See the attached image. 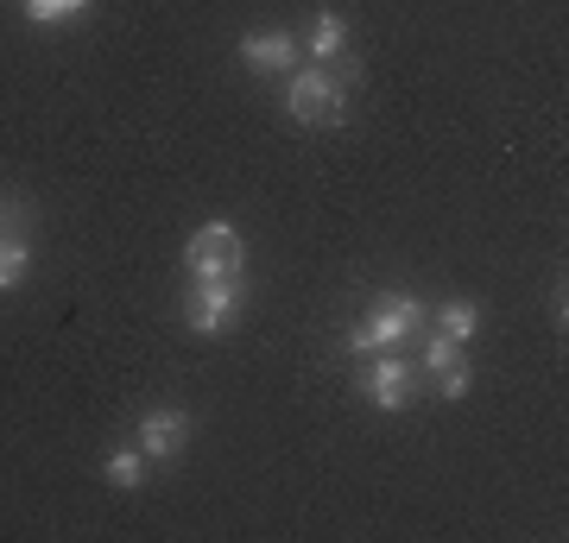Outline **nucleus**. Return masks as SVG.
<instances>
[{"label":"nucleus","instance_id":"nucleus-10","mask_svg":"<svg viewBox=\"0 0 569 543\" xmlns=\"http://www.w3.org/2000/svg\"><path fill=\"white\" fill-rule=\"evenodd\" d=\"M310 63H336L348 51V20L342 13H317V26H310Z\"/></svg>","mask_w":569,"mask_h":543},{"label":"nucleus","instance_id":"nucleus-7","mask_svg":"<svg viewBox=\"0 0 569 543\" xmlns=\"http://www.w3.org/2000/svg\"><path fill=\"white\" fill-rule=\"evenodd\" d=\"M32 272V209L20 197L0 202V291H20Z\"/></svg>","mask_w":569,"mask_h":543},{"label":"nucleus","instance_id":"nucleus-11","mask_svg":"<svg viewBox=\"0 0 569 543\" xmlns=\"http://www.w3.org/2000/svg\"><path fill=\"white\" fill-rule=\"evenodd\" d=\"M437 329H443V335H449V342H475V329H481V303H475V298H449L443 303V310H437Z\"/></svg>","mask_w":569,"mask_h":543},{"label":"nucleus","instance_id":"nucleus-13","mask_svg":"<svg viewBox=\"0 0 569 543\" xmlns=\"http://www.w3.org/2000/svg\"><path fill=\"white\" fill-rule=\"evenodd\" d=\"M89 0H26V20L32 26H63V20H77Z\"/></svg>","mask_w":569,"mask_h":543},{"label":"nucleus","instance_id":"nucleus-6","mask_svg":"<svg viewBox=\"0 0 569 543\" xmlns=\"http://www.w3.org/2000/svg\"><path fill=\"white\" fill-rule=\"evenodd\" d=\"M361 392H367V404H373V411H406L411 392H418V366H411L399 348H380V354H367Z\"/></svg>","mask_w":569,"mask_h":543},{"label":"nucleus","instance_id":"nucleus-5","mask_svg":"<svg viewBox=\"0 0 569 543\" xmlns=\"http://www.w3.org/2000/svg\"><path fill=\"white\" fill-rule=\"evenodd\" d=\"M190 430H197V418L183 411V404H152L140 418V430H133V443H140V455L152 467H171L190 449Z\"/></svg>","mask_w":569,"mask_h":543},{"label":"nucleus","instance_id":"nucleus-14","mask_svg":"<svg viewBox=\"0 0 569 543\" xmlns=\"http://www.w3.org/2000/svg\"><path fill=\"white\" fill-rule=\"evenodd\" d=\"M430 385H437V399L462 404V399H468V385H475V373H468V361H449L443 373H430Z\"/></svg>","mask_w":569,"mask_h":543},{"label":"nucleus","instance_id":"nucleus-1","mask_svg":"<svg viewBox=\"0 0 569 543\" xmlns=\"http://www.w3.org/2000/svg\"><path fill=\"white\" fill-rule=\"evenodd\" d=\"M355 82H361V58L342 51L336 63H298L291 82H284V114L305 127H342L348 101H355Z\"/></svg>","mask_w":569,"mask_h":543},{"label":"nucleus","instance_id":"nucleus-9","mask_svg":"<svg viewBox=\"0 0 569 543\" xmlns=\"http://www.w3.org/2000/svg\"><path fill=\"white\" fill-rule=\"evenodd\" d=\"M146 455H140V443H121V449H108L102 455V481L108 486H121V493H133V486H146Z\"/></svg>","mask_w":569,"mask_h":543},{"label":"nucleus","instance_id":"nucleus-8","mask_svg":"<svg viewBox=\"0 0 569 543\" xmlns=\"http://www.w3.org/2000/svg\"><path fill=\"white\" fill-rule=\"evenodd\" d=\"M241 63L247 70H298V63H305V44H298V32H284V26H272V32H247Z\"/></svg>","mask_w":569,"mask_h":543},{"label":"nucleus","instance_id":"nucleus-12","mask_svg":"<svg viewBox=\"0 0 569 543\" xmlns=\"http://www.w3.org/2000/svg\"><path fill=\"white\" fill-rule=\"evenodd\" d=\"M449 361H462V342H449L443 329H430L425 348H418V366H425V373H443Z\"/></svg>","mask_w":569,"mask_h":543},{"label":"nucleus","instance_id":"nucleus-2","mask_svg":"<svg viewBox=\"0 0 569 543\" xmlns=\"http://www.w3.org/2000/svg\"><path fill=\"white\" fill-rule=\"evenodd\" d=\"M425 329V303L411 291H380L367 303V322L348 329V354H380V348H406Z\"/></svg>","mask_w":569,"mask_h":543},{"label":"nucleus","instance_id":"nucleus-3","mask_svg":"<svg viewBox=\"0 0 569 543\" xmlns=\"http://www.w3.org/2000/svg\"><path fill=\"white\" fill-rule=\"evenodd\" d=\"M241 303H247V272H228V279H190V291H183V322H190L197 335H222V329H234Z\"/></svg>","mask_w":569,"mask_h":543},{"label":"nucleus","instance_id":"nucleus-4","mask_svg":"<svg viewBox=\"0 0 569 543\" xmlns=\"http://www.w3.org/2000/svg\"><path fill=\"white\" fill-rule=\"evenodd\" d=\"M183 272H190V279H228V272H247V241L228 222H203L190 241H183Z\"/></svg>","mask_w":569,"mask_h":543}]
</instances>
